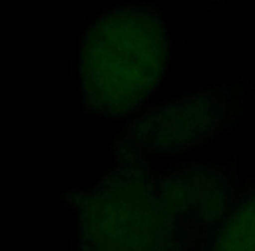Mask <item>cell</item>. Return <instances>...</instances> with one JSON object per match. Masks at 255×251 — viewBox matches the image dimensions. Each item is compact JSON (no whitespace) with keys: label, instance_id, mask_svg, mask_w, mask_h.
<instances>
[{"label":"cell","instance_id":"cell-1","mask_svg":"<svg viewBox=\"0 0 255 251\" xmlns=\"http://www.w3.org/2000/svg\"><path fill=\"white\" fill-rule=\"evenodd\" d=\"M248 181L236 163L114 161L93 187L61 201L77 215V251H161L217 229Z\"/></svg>","mask_w":255,"mask_h":251},{"label":"cell","instance_id":"cell-2","mask_svg":"<svg viewBox=\"0 0 255 251\" xmlns=\"http://www.w3.org/2000/svg\"><path fill=\"white\" fill-rule=\"evenodd\" d=\"M170 35L156 4L110 7L79 40L82 108L95 119H126L166 77Z\"/></svg>","mask_w":255,"mask_h":251},{"label":"cell","instance_id":"cell-3","mask_svg":"<svg viewBox=\"0 0 255 251\" xmlns=\"http://www.w3.org/2000/svg\"><path fill=\"white\" fill-rule=\"evenodd\" d=\"M255 105V81L236 75L136 112L110 143L114 161L173 159L224 138Z\"/></svg>","mask_w":255,"mask_h":251},{"label":"cell","instance_id":"cell-4","mask_svg":"<svg viewBox=\"0 0 255 251\" xmlns=\"http://www.w3.org/2000/svg\"><path fill=\"white\" fill-rule=\"evenodd\" d=\"M205 251H255V178L238 195Z\"/></svg>","mask_w":255,"mask_h":251},{"label":"cell","instance_id":"cell-5","mask_svg":"<svg viewBox=\"0 0 255 251\" xmlns=\"http://www.w3.org/2000/svg\"><path fill=\"white\" fill-rule=\"evenodd\" d=\"M215 230L217 229L192 234V236L184 237V239L170 244V246H166L164 250H161V251H205L206 248H208V244L212 243Z\"/></svg>","mask_w":255,"mask_h":251}]
</instances>
